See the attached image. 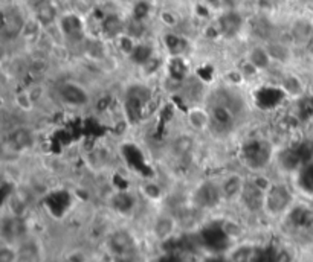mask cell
<instances>
[{
    "label": "cell",
    "instance_id": "cb8c5ba5",
    "mask_svg": "<svg viewBox=\"0 0 313 262\" xmlns=\"http://www.w3.org/2000/svg\"><path fill=\"white\" fill-rule=\"evenodd\" d=\"M170 75L175 78V80H183L186 72H188V67H186V63L183 61L182 55L180 57H171L170 58Z\"/></svg>",
    "mask_w": 313,
    "mask_h": 262
},
{
    "label": "cell",
    "instance_id": "7402d4cb",
    "mask_svg": "<svg viewBox=\"0 0 313 262\" xmlns=\"http://www.w3.org/2000/svg\"><path fill=\"white\" fill-rule=\"evenodd\" d=\"M11 142L14 143L15 148L19 149H25V148H29L34 142L32 139V133L26 128H17L11 134Z\"/></svg>",
    "mask_w": 313,
    "mask_h": 262
},
{
    "label": "cell",
    "instance_id": "d6986e66",
    "mask_svg": "<svg viewBox=\"0 0 313 262\" xmlns=\"http://www.w3.org/2000/svg\"><path fill=\"white\" fill-rule=\"evenodd\" d=\"M269 57L272 61H278V63H287V60L290 58V50L286 44L278 43V42H270L266 46Z\"/></svg>",
    "mask_w": 313,
    "mask_h": 262
},
{
    "label": "cell",
    "instance_id": "603a6c76",
    "mask_svg": "<svg viewBox=\"0 0 313 262\" xmlns=\"http://www.w3.org/2000/svg\"><path fill=\"white\" fill-rule=\"evenodd\" d=\"M189 124L197 128V130H202V128H210V113L208 110H199V108H194L191 110L189 113Z\"/></svg>",
    "mask_w": 313,
    "mask_h": 262
},
{
    "label": "cell",
    "instance_id": "9a60e30c",
    "mask_svg": "<svg viewBox=\"0 0 313 262\" xmlns=\"http://www.w3.org/2000/svg\"><path fill=\"white\" fill-rule=\"evenodd\" d=\"M248 61L260 72V70H266L269 66H270V57H269L266 47H262V46H255L251 52H249V57H248Z\"/></svg>",
    "mask_w": 313,
    "mask_h": 262
},
{
    "label": "cell",
    "instance_id": "8fae6325",
    "mask_svg": "<svg viewBox=\"0 0 313 262\" xmlns=\"http://www.w3.org/2000/svg\"><path fill=\"white\" fill-rule=\"evenodd\" d=\"M60 98L66 104L75 105V107H81V105L88 104V101H89L88 91L75 83H63L60 87Z\"/></svg>",
    "mask_w": 313,
    "mask_h": 262
},
{
    "label": "cell",
    "instance_id": "7a4b0ae2",
    "mask_svg": "<svg viewBox=\"0 0 313 262\" xmlns=\"http://www.w3.org/2000/svg\"><path fill=\"white\" fill-rule=\"evenodd\" d=\"M273 157L272 143L265 139H251L241 145L240 149V159L243 165L257 174H262L269 166L270 160Z\"/></svg>",
    "mask_w": 313,
    "mask_h": 262
},
{
    "label": "cell",
    "instance_id": "ffe728a7",
    "mask_svg": "<svg viewBox=\"0 0 313 262\" xmlns=\"http://www.w3.org/2000/svg\"><path fill=\"white\" fill-rule=\"evenodd\" d=\"M129 57L133 60L137 66H144V64H145V63H147L150 58H153V57H154V52H153V47H151L150 44L136 43L133 52H132Z\"/></svg>",
    "mask_w": 313,
    "mask_h": 262
},
{
    "label": "cell",
    "instance_id": "ac0fdd59",
    "mask_svg": "<svg viewBox=\"0 0 313 262\" xmlns=\"http://www.w3.org/2000/svg\"><path fill=\"white\" fill-rule=\"evenodd\" d=\"M164 43L167 46L171 57H180L186 50V46H188L186 40L178 34H167L164 39Z\"/></svg>",
    "mask_w": 313,
    "mask_h": 262
},
{
    "label": "cell",
    "instance_id": "83f0119b",
    "mask_svg": "<svg viewBox=\"0 0 313 262\" xmlns=\"http://www.w3.org/2000/svg\"><path fill=\"white\" fill-rule=\"evenodd\" d=\"M175 146H176V151L179 153L180 157H185V156H188L189 153H191V149H193V140L189 139V137H180L179 140H176V143H175Z\"/></svg>",
    "mask_w": 313,
    "mask_h": 262
},
{
    "label": "cell",
    "instance_id": "484cf974",
    "mask_svg": "<svg viewBox=\"0 0 313 262\" xmlns=\"http://www.w3.org/2000/svg\"><path fill=\"white\" fill-rule=\"evenodd\" d=\"M142 192L145 194V197L150 200V201H158L162 198L164 192H162V188L153 181H147L144 186H142Z\"/></svg>",
    "mask_w": 313,
    "mask_h": 262
},
{
    "label": "cell",
    "instance_id": "9c48e42d",
    "mask_svg": "<svg viewBox=\"0 0 313 262\" xmlns=\"http://www.w3.org/2000/svg\"><path fill=\"white\" fill-rule=\"evenodd\" d=\"M276 163L281 168L283 173L286 174H297L303 165H306L301 159V156L298 154L295 146H287L283 148L278 154H276Z\"/></svg>",
    "mask_w": 313,
    "mask_h": 262
},
{
    "label": "cell",
    "instance_id": "8992f818",
    "mask_svg": "<svg viewBox=\"0 0 313 262\" xmlns=\"http://www.w3.org/2000/svg\"><path fill=\"white\" fill-rule=\"evenodd\" d=\"M179 229V222L173 212L159 214L151 222V233L159 242H168L170 239H173Z\"/></svg>",
    "mask_w": 313,
    "mask_h": 262
},
{
    "label": "cell",
    "instance_id": "5bb4252c",
    "mask_svg": "<svg viewBox=\"0 0 313 262\" xmlns=\"http://www.w3.org/2000/svg\"><path fill=\"white\" fill-rule=\"evenodd\" d=\"M297 186L304 194H313V160L303 165L301 170L297 173Z\"/></svg>",
    "mask_w": 313,
    "mask_h": 262
},
{
    "label": "cell",
    "instance_id": "7c38bea8",
    "mask_svg": "<svg viewBox=\"0 0 313 262\" xmlns=\"http://www.w3.org/2000/svg\"><path fill=\"white\" fill-rule=\"evenodd\" d=\"M284 219L289 221V224L293 229H297V230H306V229H309V227L313 226V212L309 208H306L303 204H295L289 211V214L284 217Z\"/></svg>",
    "mask_w": 313,
    "mask_h": 262
},
{
    "label": "cell",
    "instance_id": "2e32d148",
    "mask_svg": "<svg viewBox=\"0 0 313 262\" xmlns=\"http://www.w3.org/2000/svg\"><path fill=\"white\" fill-rule=\"evenodd\" d=\"M57 18V9L52 3L49 2H43L37 6V11H36V20L39 22V25L42 26H47V25H52Z\"/></svg>",
    "mask_w": 313,
    "mask_h": 262
},
{
    "label": "cell",
    "instance_id": "30bf717a",
    "mask_svg": "<svg viewBox=\"0 0 313 262\" xmlns=\"http://www.w3.org/2000/svg\"><path fill=\"white\" fill-rule=\"evenodd\" d=\"M286 96V91L281 87H263L255 91V102L262 110H272L276 108Z\"/></svg>",
    "mask_w": 313,
    "mask_h": 262
},
{
    "label": "cell",
    "instance_id": "6da1fadb",
    "mask_svg": "<svg viewBox=\"0 0 313 262\" xmlns=\"http://www.w3.org/2000/svg\"><path fill=\"white\" fill-rule=\"evenodd\" d=\"M295 204L293 191L283 181H272L265 194L263 214L272 219L284 218Z\"/></svg>",
    "mask_w": 313,
    "mask_h": 262
},
{
    "label": "cell",
    "instance_id": "e0dca14e",
    "mask_svg": "<svg viewBox=\"0 0 313 262\" xmlns=\"http://www.w3.org/2000/svg\"><path fill=\"white\" fill-rule=\"evenodd\" d=\"M101 28L107 37H119V35H123L124 23L121 22V18L118 15H107L102 20Z\"/></svg>",
    "mask_w": 313,
    "mask_h": 262
},
{
    "label": "cell",
    "instance_id": "52a82bcc",
    "mask_svg": "<svg viewBox=\"0 0 313 262\" xmlns=\"http://www.w3.org/2000/svg\"><path fill=\"white\" fill-rule=\"evenodd\" d=\"M246 178L238 173H231V174L224 175L219 180L220 189H222V195L226 203H232V201H238L243 188H245Z\"/></svg>",
    "mask_w": 313,
    "mask_h": 262
},
{
    "label": "cell",
    "instance_id": "d4e9b609",
    "mask_svg": "<svg viewBox=\"0 0 313 262\" xmlns=\"http://www.w3.org/2000/svg\"><path fill=\"white\" fill-rule=\"evenodd\" d=\"M281 88L286 91V95H293V96H301L303 93V86L301 81L297 77H286L281 83Z\"/></svg>",
    "mask_w": 313,
    "mask_h": 262
},
{
    "label": "cell",
    "instance_id": "5b68a950",
    "mask_svg": "<svg viewBox=\"0 0 313 262\" xmlns=\"http://www.w3.org/2000/svg\"><path fill=\"white\" fill-rule=\"evenodd\" d=\"M210 128L217 134H228L235 125V110L229 102H214L210 108Z\"/></svg>",
    "mask_w": 313,
    "mask_h": 262
},
{
    "label": "cell",
    "instance_id": "3957f363",
    "mask_svg": "<svg viewBox=\"0 0 313 262\" xmlns=\"http://www.w3.org/2000/svg\"><path fill=\"white\" fill-rule=\"evenodd\" d=\"M189 201L202 212H211L217 209L222 203H224L219 181H214V180L200 181L193 189Z\"/></svg>",
    "mask_w": 313,
    "mask_h": 262
},
{
    "label": "cell",
    "instance_id": "44dd1931",
    "mask_svg": "<svg viewBox=\"0 0 313 262\" xmlns=\"http://www.w3.org/2000/svg\"><path fill=\"white\" fill-rule=\"evenodd\" d=\"M292 37L297 43H306L310 40L312 37V26L309 25V22H297L292 28Z\"/></svg>",
    "mask_w": 313,
    "mask_h": 262
},
{
    "label": "cell",
    "instance_id": "ba28073f",
    "mask_svg": "<svg viewBox=\"0 0 313 262\" xmlns=\"http://www.w3.org/2000/svg\"><path fill=\"white\" fill-rule=\"evenodd\" d=\"M217 28L224 39H234L243 28V17L237 11H226L217 20Z\"/></svg>",
    "mask_w": 313,
    "mask_h": 262
},
{
    "label": "cell",
    "instance_id": "4fadbf2b",
    "mask_svg": "<svg viewBox=\"0 0 313 262\" xmlns=\"http://www.w3.org/2000/svg\"><path fill=\"white\" fill-rule=\"evenodd\" d=\"M60 28L67 39H81L84 34L83 20L77 14H66L60 18Z\"/></svg>",
    "mask_w": 313,
    "mask_h": 262
},
{
    "label": "cell",
    "instance_id": "4316f807",
    "mask_svg": "<svg viewBox=\"0 0 313 262\" xmlns=\"http://www.w3.org/2000/svg\"><path fill=\"white\" fill-rule=\"evenodd\" d=\"M150 14V3L145 0H139L133 6V20L142 22L148 17Z\"/></svg>",
    "mask_w": 313,
    "mask_h": 262
},
{
    "label": "cell",
    "instance_id": "277c9868",
    "mask_svg": "<svg viewBox=\"0 0 313 262\" xmlns=\"http://www.w3.org/2000/svg\"><path fill=\"white\" fill-rule=\"evenodd\" d=\"M106 247L110 256L118 259H133L134 253L137 252L136 238L127 229L112 230L106 239Z\"/></svg>",
    "mask_w": 313,
    "mask_h": 262
}]
</instances>
